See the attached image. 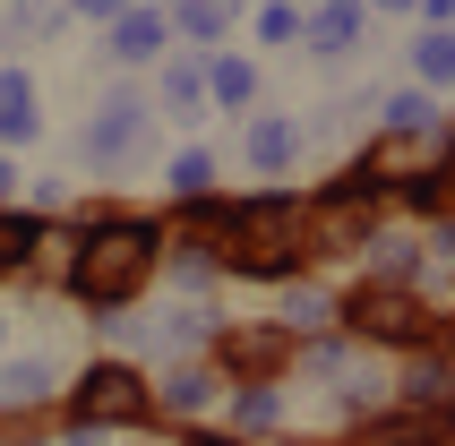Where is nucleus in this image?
<instances>
[{
	"label": "nucleus",
	"instance_id": "nucleus-2",
	"mask_svg": "<svg viewBox=\"0 0 455 446\" xmlns=\"http://www.w3.org/2000/svg\"><path fill=\"white\" fill-rule=\"evenodd\" d=\"M77 403L103 412V421H121V412H138V378H129V370H95L86 386H77Z\"/></svg>",
	"mask_w": 455,
	"mask_h": 446
},
{
	"label": "nucleus",
	"instance_id": "nucleus-1",
	"mask_svg": "<svg viewBox=\"0 0 455 446\" xmlns=\"http://www.w3.org/2000/svg\"><path fill=\"white\" fill-rule=\"evenodd\" d=\"M147 258H155L147 223H95V241H86V258H77V283H86L95 300H121V292H138Z\"/></svg>",
	"mask_w": 455,
	"mask_h": 446
}]
</instances>
